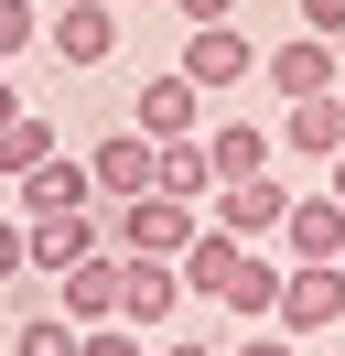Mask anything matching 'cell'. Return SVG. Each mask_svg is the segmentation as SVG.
I'll return each instance as SVG.
<instances>
[{"mask_svg": "<svg viewBox=\"0 0 345 356\" xmlns=\"http://www.w3.org/2000/svg\"><path fill=\"white\" fill-rule=\"evenodd\" d=\"M76 356H141V324H76Z\"/></svg>", "mask_w": 345, "mask_h": 356, "instance_id": "22", "label": "cell"}, {"mask_svg": "<svg viewBox=\"0 0 345 356\" xmlns=\"http://www.w3.org/2000/svg\"><path fill=\"white\" fill-rule=\"evenodd\" d=\"M280 152L335 162V152H345V87H335V97H291V108H280Z\"/></svg>", "mask_w": 345, "mask_h": 356, "instance_id": "11", "label": "cell"}, {"mask_svg": "<svg viewBox=\"0 0 345 356\" xmlns=\"http://www.w3.org/2000/svg\"><path fill=\"white\" fill-rule=\"evenodd\" d=\"M227 356H302V334H291V324H248Z\"/></svg>", "mask_w": 345, "mask_h": 356, "instance_id": "23", "label": "cell"}, {"mask_svg": "<svg viewBox=\"0 0 345 356\" xmlns=\"http://www.w3.org/2000/svg\"><path fill=\"white\" fill-rule=\"evenodd\" d=\"M302 33H335L345 44V0H302Z\"/></svg>", "mask_w": 345, "mask_h": 356, "instance_id": "25", "label": "cell"}, {"mask_svg": "<svg viewBox=\"0 0 345 356\" xmlns=\"http://www.w3.org/2000/svg\"><path fill=\"white\" fill-rule=\"evenodd\" d=\"M65 205H97V184H86V162H76V152L33 162V173L11 184V216H65Z\"/></svg>", "mask_w": 345, "mask_h": 356, "instance_id": "10", "label": "cell"}, {"mask_svg": "<svg viewBox=\"0 0 345 356\" xmlns=\"http://www.w3.org/2000/svg\"><path fill=\"white\" fill-rule=\"evenodd\" d=\"M270 324H291V334H345V259H291Z\"/></svg>", "mask_w": 345, "mask_h": 356, "instance_id": "4", "label": "cell"}, {"mask_svg": "<svg viewBox=\"0 0 345 356\" xmlns=\"http://www.w3.org/2000/svg\"><path fill=\"white\" fill-rule=\"evenodd\" d=\"M129 130H151V140H194V130H205V87H194L184 65H172V76H141Z\"/></svg>", "mask_w": 345, "mask_h": 356, "instance_id": "9", "label": "cell"}, {"mask_svg": "<svg viewBox=\"0 0 345 356\" xmlns=\"http://www.w3.org/2000/svg\"><path fill=\"white\" fill-rule=\"evenodd\" d=\"M11 281H33V227L0 216V291H11Z\"/></svg>", "mask_w": 345, "mask_h": 356, "instance_id": "21", "label": "cell"}, {"mask_svg": "<svg viewBox=\"0 0 345 356\" xmlns=\"http://www.w3.org/2000/svg\"><path fill=\"white\" fill-rule=\"evenodd\" d=\"M119 259H129V248H119ZM172 302H184V270H172V259H129L119 324H172Z\"/></svg>", "mask_w": 345, "mask_h": 356, "instance_id": "14", "label": "cell"}, {"mask_svg": "<svg viewBox=\"0 0 345 356\" xmlns=\"http://www.w3.org/2000/svg\"><path fill=\"white\" fill-rule=\"evenodd\" d=\"M259 87H270L280 108H291V97H335L345 87V44H335V33H291V44L259 54Z\"/></svg>", "mask_w": 345, "mask_h": 356, "instance_id": "2", "label": "cell"}, {"mask_svg": "<svg viewBox=\"0 0 345 356\" xmlns=\"http://www.w3.org/2000/svg\"><path fill=\"white\" fill-rule=\"evenodd\" d=\"M119 11H151V0H119Z\"/></svg>", "mask_w": 345, "mask_h": 356, "instance_id": "30", "label": "cell"}, {"mask_svg": "<svg viewBox=\"0 0 345 356\" xmlns=\"http://www.w3.org/2000/svg\"><path fill=\"white\" fill-rule=\"evenodd\" d=\"M162 195L216 205V152H205V130H194V140H162Z\"/></svg>", "mask_w": 345, "mask_h": 356, "instance_id": "17", "label": "cell"}, {"mask_svg": "<svg viewBox=\"0 0 345 356\" xmlns=\"http://www.w3.org/2000/svg\"><path fill=\"white\" fill-rule=\"evenodd\" d=\"M54 152H65V140H54V119H33V108H22L11 130H0V184H22L33 162H54Z\"/></svg>", "mask_w": 345, "mask_h": 356, "instance_id": "18", "label": "cell"}, {"mask_svg": "<svg viewBox=\"0 0 345 356\" xmlns=\"http://www.w3.org/2000/svg\"><path fill=\"white\" fill-rule=\"evenodd\" d=\"M237 259H248V238H227V227H194V248H184V259H172V270H184V291H194V302H216V291H227L237 281Z\"/></svg>", "mask_w": 345, "mask_h": 356, "instance_id": "13", "label": "cell"}, {"mask_svg": "<svg viewBox=\"0 0 345 356\" xmlns=\"http://www.w3.org/2000/svg\"><path fill=\"white\" fill-rule=\"evenodd\" d=\"M172 22H184V33L194 22H237V0H172Z\"/></svg>", "mask_w": 345, "mask_h": 356, "instance_id": "24", "label": "cell"}, {"mask_svg": "<svg viewBox=\"0 0 345 356\" xmlns=\"http://www.w3.org/2000/svg\"><path fill=\"white\" fill-rule=\"evenodd\" d=\"M323 195H335V205H345V152H335V162H323Z\"/></svg>", "mask_w": 345, "mask_h": 356, "instance_id": "27", "label": "cell"}, {"mask_svg": "<svg viewBox=\"0 0 345 356\" xmlns=\"http://www.w3.org/2000/svg\"><path fill=\"white\" fill-rule=\"evenodd\" d=\"M86 184H97V205L151 195V184H162V140H151V130H108L97 152H86Z\"/></svg>", "mask_w": 345, "mask_h": 356, "instance_id": "6", "label": "cell"}, {"mask_svg": "<svg viewBox=\"0 0 345 356\" xmlns=\"http://www.w3.org/2000/svg\"><path fill=\"white\" fill-rule=\"evenodd\" d=\"M0 65H11V54H0Z\"/></svg>", "mask_w": 345, "mask_h": 356, "instance_id": "31", "label": "cell"}, {"mask_svg": "<svg viewBox=\"0 0 345 356\" xmlns=\"http://www.w3.org/2000/svg\"><path fill=\"white\" fill-rule=\"evenodd\" d=\"M280 281H291V259H270V248H248V259H237V281L216 291V302H227L237 324H270V313H280Z\"/></svg>", "mask_w": 345, "mask_h": 356, "instance_id": "15", "label": "cell"}, {"mask_svg": "<svg viewBox=\"0 0 345 356\" xmlns=\"http://www.w3.org/2000/svg\"><path fill=\"white\" fill-rule=\"evenodd\" d=\"M33 44H43V0H0V54L22 65Z\"/></svg>", "mask_w": 345, "mask_h": 356, "instance_id": "19", "label": "cell"}, {"mask_svg": "<svg viewBox=\"0 0 345 356\" xmlns=\"http://www.w3.org/2000/svg\"><path fill=\"white\" fill-rule=\"evenodd\" d=\"M216 227H227V238H280V216H291V184L280 173H237V184H216V205H205Z\"/></svg>", "mask_w": 345, "mask_h": 356, "instance_id": "7", "label": "cell"}, {"mask_svg": "<svg viewBox=\"0 0 345 356\" xmlns=\"http://www.w3.org/2000/svg\"><path fill=\"white\" fill-rule=\"evenodd\" d=\"M205 152H216V184H237V173H270L280 130H259V119H216V130H205Z\"/></svg>", "mask_w": 345, "mask_h": 356, "instance_id": "16", "label": "cell"}, {"mask_svg": "<svg viewBox=\"0 0 345 356\" xmlns=\"http://www.w3.org/2000/svg\"><path fill=\"white\" fill-rule=\"evenodd\" d=\"M108 216V248H129V259H184L194 248V227H205V205H184V195H129V205H97Z\"/></svg>", "mask_w": 345, "mask_h": 356, "instance_id": "1", "label": "cell"}, {"mask_svg": "<svg viewBox=\"0 0 345 356\" xmlns=\"http://www.w3.org/2000/svg\"><path fill=\"white\" fill-rule=\"evenodd\" d=\"M11 356H76V324H65V313H43V324L11 334Z\"/></svg>", "mask_w": 345, "mask_h": 356, "instance_id": "20", "label": "cell"}, {"mask_svg": "<svg viewBox=\"0 0 345 356\" xmlns=\"http://www.w3.org/2000/svg\"><path fill=\"white\" fill-rule=\"evenodd\" d=\"M11 119H22V97H11V87H0V130H11Z\"/></svg>", "mask_w": 345, "mask_h": 356, "instance_id": "28", "label": "cell"}, {"mask_svg": "<svg viewBox=\"0 0 345 356\" xmlns=\"http://www.w3.org/2000/svg\"><path fill=\"white\" fill-rule=\"evenodd\" d=\"M119 281H129V259L97 238L76 270H54V313H65V324H119Z\"/></svg>", "mask_w": 345, "mask_h": 356, "instance_id": "5", "label": "cell"}, {"mask_svg": "<svg viewBox=\"0 0 345 356\" xmlns=\"http://www.w3.org/2000/svg\"><path fill=\"white\" fill-rule=\"evenodd\" d=\"M280 259H345V205H335V195H291V216H280Z\"/></svg>", "mask_w": 345, "mask_h": 356, "instance_id": "12", "label": "cell"}, {"mask_svg": "<svg viewBox=\"0 0 345 356\" xmlns=\"http://www.w3.org/2000/svg\"><path fill=\"white\" fill-rule=\"evenodd\" d=\"M43 54L54 65H108L119 54V0H43Z\"/></svg>", "mask_w": 345, "mask_h": 356, "instance_id": "3", "label": "cell"}, {"mask_svg": "<svg viewBox=\"0 0 345 356\" xmlns=\"http://www.w3.org/2000/svg\"><path fill=\"white\" fill-rule=\"evenodd\" d=\"M184 76H194L205 97H227V87L259 76V44H248L237 22H194V33H184Z\"/></svg>", "mask_w": 345, "mask_h": 356, "instance_id": "8", "label": "cell"}, {"mask_svg": "<svg viewBox=\"0 0 345 356\" xmlns=\"http://www.w3.org/2000/svg\"><path fill=\"white\" fill-rule=\"evenodd\" d=\"M151 356H227V346H205V334H172V346H151Z\"/></svg>", "mask_w": 345, "mask_h": 356, "instance_id": "26", "label": "cell"}, {"mask_svg": "<svg viewBox=\"0 0 345 356\" xmlns=\"http://www.w3.org/2000/svg\"><path fill=\"white\" fill-rule=\"evenodd\" d=\"M323 356H345V334H323Z\"/></svg>", "mask_w": 345, "mask_h": 356, "instance_id": "29", "label": "cell"}]
</instances>
